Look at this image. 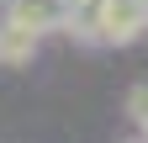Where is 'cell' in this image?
<instances>
[{
	"label": "cell",
	"mask_w": 148,
	"mask_h": 143,
	"mask_svg": "<svg viewBox=\"0 0 148 143\" xmlns=\"http://www.w3.org/2000/svg\"><path fill=\"white\" fill-rule=\"evenodd\" d=\"M69 32H79L85 43H106V48H127L148 37V0H90L74 11Z\"/></svg>",
	"instance_id": "cell-1"
},
{
	"label": "cell",
	"mask_w": 148,
	"mask_h": 143,
	"mask_svg": "<svg viewBox=\"0 0 148 143\" xmlns=\"http://www.w3.org/2000/svg\"><path fill=\"white\" fill-rule=\"evenodd\" d=\"M5 16L21 21V27H32L37 37H48V32H69L74 6L69 0H5Z\"/></svg>",
	"instance_id": "cell-2"
},
{
	"label": "cell",
	"mask_w": 148,
	"mask_h": 143,
	"mask_svg": "<svg viewBox=\"0 0 148 143\" xmlns=\"http://www.w3.org/2000/svg\"><path fill=\"white\" fill-rule=\"evenodd\" d=\"M37 48H42V37H37L32 27L11 21V16H0V64H5V69L32 64V58H37Z\"/></svg>",
	"instance_id": "cell-3"
},
{
	"label": "cell",
	"mask_w": 148,
	"mask_h": 143,
	"mask_svg": "<svg viewBox=\"0 0 148 143\" xmlns=\"http://www.w3.org/2000/svg\"><path fill=\"white\" fill-rule=\"evenodd\" d=\"M127 122H132V133L148 143V80H138L132 90H127Z\"/></svg>",
	"instance_id": "cell-4"
},
{
	"label": "cell",
	"mask_w": 148,
	"mask_h": 143,
	"mask_svg": "<svg viewBox=\"0 0 148 143\" xmlns=\"http://www.w3.org/2000/svg\"><path fill=\"white\" fill-rule=\"evenodd\" d=\"M127 143H143V138H127Z\"/></svg>",
	"instance_id": "cell-5"
}]
</instances>
